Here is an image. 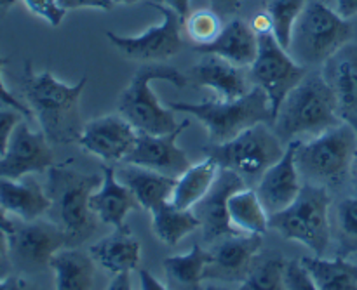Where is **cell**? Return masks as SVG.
Returning <instances> with one entry per match:
<instances>
[{"label":"cell","mask_w":357,"mask_h":290,"mask_svg":"<svg viewBox=\"0 0 357 290\" xmlns=\"http://www.w3.org/2000/svg\"><path fill=\"white\" fill-rule=\"evenodd\" d=\"M87 76L68 86L51 72H33L31 61L24 63L21 90L37 118L42 132L51 145H73L80 141L84 131L80 97L86 89Z\"/></svg>","instance_id":"1"},{"label":"cell","mask_w":357,"mask_h":290,"mask_svg":"<svg viewBox=\"0 0 357 290\" xmlns=\"http://www.w3.org/2000/svg\"><path fill=\"white\" fill-rule=\"evenodd\" d=\"M103 176L86 174L73 167L52 166L47 170L45 193L51 200L47 216L66 236V247H80L96 233V214L89 198L100 188Z\"/></svg>","instance_id":"2"},{"label":"cell","mask_w":357,"mask_h":290,"mask_svg":"<svg viewBox=\"0 0 357 290\" xmlns=\"http://www.w3.org/2000/svg\"><path fill=\"white\" fill-rule=\"evenodd\" d=\"M340 124L337 99L323 72H307L302 82L282 101L271 127L288 145L300 136H319Z\"/></svg>","instance_id":"3"},{"label":"cell","mask_w":357,"mask_h":290,"mask_svg":"<svg viewBox=\"0 0 357 290\" xmlns=\"http://www.w3.org/2000/svg\"><path fill=\"white\" fill-rule=\"evenodd\" d=\"M153 80H164L176 89H185L188 83L187 75L180 73L174 66L164 63H145L136 70L131 82L119 96V115H122L139 132L169 134L176 131L180 124L174 118V111L159 103V97L150 86Z\"/></svg>","instance_id":"4"},{"label":"cell","mask_w":357,"mask_h":290,"mask_svg":"<svg viewBox=\"0 0 357 290\" xmlns=\"http://www.w3.org/2000/svg\"><path fill=\"white\" fill-rule=\"evenodd\" d=\"M352 38V24L319 0H309L293 26L288 52L298 65H324Z\"/></svg>","instance_id":"5"},{"label":"cell","mask_w":357,"mask_h":290,"mask_svg":"<svg viewBox=\"0 0 357 290\" xmlns=\"http://www.w3.org/2000/svg\"><path fill=\"white\" fill-rule=\"evenodd\" d=\"M357 152V132L342 122L310 141H300L296 150V169L307 184L337 188L351 174Z\"/></svg>","instance_id":"6"},{"label":"cell","mask_w":357,"mask_h":290,"mask_svg":"<svg viewBox=\"0 0 357 290\" xmlns=\"http://www.w3.org/2000/svg\"><path fill=\"white\" fill-rule=\"evenodd\" d=\"M173 111L190 113L202 122L211 145H222L237 138L241 132L257 124H272L271 101L264 89H253L243 97L230 101H206V103H169Z\"/></svg>","instance_id":"7"},{"label":"cell","mask_w":357,"mask_h":290,"mask_svg":"<svg viewBox=\"0 0 357 290\" xmlns=\"http://www.w3.org/2000/svg\"><path fill=\"white\" fill-rule=\"evenodd\" d=\"M330 207V190L305 183L289 207L268 216V228L284 240L300 242L323 257L331 242Z\"/></svg>","instance_id":"8"},{"label":"cell","mask_w":357,"mask_h":290,"mask_svg":"<svg viewBox=\"0 0 357 290\" xmlns=\"http://www.w3.org/2000/svg\"><path fill=\"white\" fill-rule=\"evenodd\" d=\"M284 150L286 145L271 125L257 124L222 145L209 143L202 152L208 159L215 160L220 169L234 170L244 183L255 184L284 155Z\"/></svg>","instance_id":"9"},{"label":"cell","mask_w":357,"mask_h":290,"mask_svg":"<svg viewBox=\"0 0 357 290\" xmlns=\"http://www.w3.org/2000/svg\"><path fill=\"white\" fill-rule=\"evenodd\" d=\"M309 70L298 65L289 52L275 40L272 31L258 33V54L250 66V80L265 90L271 101L272 120L282 101L302 82Z\"/></svg>","instance_id":"10"},{"label":"cell","mask_w":357,"mask_h":290,"mask_svg":"<svg viewBox=\"0 0 357 290\" xmlns=\"http://www.w3.org/2000/svg\"><path fill=\"white\" fill-rule=\"evenodd\" d=\"M152 9L160 13L162 21L155 26H150L142 35L124 37L114 31H107V38L121 54L128 59L143 63H162L176 56L183 47L181 42V24L183 19L171 7L159 2H146Z\"/></svg>","instance_id":"11"},{"label":"cell","mask_w":357,"mask_h":290,"mask_svg":"<svg viewBox=\"0 0 357 290\" xmlns=\"http://www.w3.org/2000/svg\"><path fill=\"white\" fill-rule=\"evenodd\" d=\"M66 249V236L49 219L14 223L9 233V261L21 273H42L56 252Z\"/></svg>","instance_id":"12"},{"label":"cell","mask_w":357,"mask_h":290,"mask_svg":"<svg viewBox=\"0 0 357 290\" xmlns=\"http://www.w3.org/2000/svg\"><path fill=\"white\" fill-rule=\"evenodd\" d=\"M244 188H248V184L239 174L229 169H218L208 193L192 207V212L201 223L202 239L206 243L213 245L227 236L241 235L239 229L234 228L230 223L229 200L234 193Z\"/></svg>","instance_id":"13"},{"label":"cell","mask_w":357,"mask_h":290,"mask_svg":"<svg viewBox=\"0 0 357 290\" xmlns=\"http://www.w3.org/2000/svg\"><path fill=\"white\" fill-rule=\"evenodd\" d=\"M264 235H241L227 236L213 243L211 263L206 266L204 278L208 280L227 282V284H243L257 266L260 259Z\"/></svg>","instance_id":"14"},{"label":"cell","mask_w":357,"mask_h":290,"mask_svg":"<svg viewBox=\"0 0 357 290\" xmlns=\"http://www.w3.org/2000/svg\"><path fill=\"white\" fill-rule=\"evenodd\" d=\"M54 166L51 143L42 131H31L24 120L14 129L6 155L0 159V177L21 179L30 174L47 172Z\"/></svg>","instance_id":"15"},{"label":"cell","mask_w":357,"mask_h":290,"mask_svg":"<svg viewBox=\"0 0 357 290\" xmlns=\"http://www.w3.org/2000/svg\"><path fill=\"white\" fill-rule=\"evenodd\" d=\"M188 127H190V120L185 118L180 127L169 134H149V132L138 131L135 146L122 160V163H132V166L157 170L164 176L180 177L192 166L187 153L176 145L178 138Z\"/></svg>","instance_id":"16"},{"label":"cell","mask_w":357,"mask_h":290,"mask_svg":"<svg viewBox=\"0 0 357 290\" xmlns=\"http://www.w3.org/2000/svg\"><path fill=\"white\" fill-rule=\"evenodd\" d=\"M138 131L122 115H105L84 125L79 145L105 162H122L135 146Z\"/></svg>","instance_id":"17"},{"label":"cell","mask_w":357,"mask_h":290,"mask_svg":"<svg viewBox=\"0 0 357 290\" xmlns=\"http://www.w3.org/2000/svg\"><path fill=\"white\" fill-rule=\"evenodd\" d=\"M300 141L302 139L288 143L284 155L260 177L255 186V191L268 216H274L289 207L302 190L300 174L296 169V150Z\"/></svg>","instance_id":"18"},{"label":"cell","mask_w":357,"mask_h":290,"mask_svg":"<svg viewBox=\"0 0 357 290\" xmlns=\"http://www.w3.org/2000/svg\"><path fill=\"white\" fill-rule=\"evenodd\" d=\"M323 76L337 99L338 117L357 132V44L349 42L323 65Z\"/></svg>","instance_id":"19"},{"label":"cell","mask_w":357,"mask_h":290,"mask_svg":"<svg viewBox=\"0 0 357 290\" xmlns=\"http://www.w3.org/2000/svg\"><path fill=\"white\" fill-rule=\"evenodd\" d=\"M187 80L197 89H213L223 101L243 97L253 89L248 86L243 68L215 54H202L188 70Z\"/></svg>","instance_id":"20"},{"label":"cell","mask_w":357,"mask_h":290,"mask_svg":"<svg viewBox=\"0 0 357 290\" xmlns=\"http://www.w3.org/2000/svg\"><path fill=\"white\" fill-rule=\"evenodd\" d=\"M199 54H215L239 68L253 65L258 54V35L250 23L241 17L229 21L218 37L206 45H194Z\"/></svg>","instance_id":"21"},{"label":"cell","mask_w":357,"mask_h":290,"mask_svg":"<svg viewBox=\"0 0 357 290\" xmlns=\"http://www.w3.org/2000/svg\"><path fill=\"white\" fill-rule=\"evenodd\" d=\"M89 205L101 223L114 228L126 225L129 212L142 209L135 193L117 179L115 169L110 166L103 167V181L100 188L91 195Z\"/></svg>","instance_id":"22"},{"label":"cell","mask_w":357,"mask_h":290,"mask_svg":"<svg viewBox=\"0 0 357 290\" xmlns=\"http://www.w3.org/2000/svg\"><path fill=\"white\" fill-rule=\"evenodd\" d=\"M94 263L100 264L110 275L131 273L138 270L142 261V243L135 239L128 225L114 228V233L89 247Z\"/></svg>","instance_id":"23"},{"label":"cell","mask_w":357,"mask_h":290,"mask_svg":"<svg viewBox=\"0 0 357 290\" xmlns=\"http://www.w3.org/2000/svg\"><path fill=\"white\" fill-rule=\"evenodd\" d=\"M0 209L21 221H33L47 214L51 209L45 188L31 177L3 179L0 177Z\"/></svg>","instance_id":"24"},{"label":"cell","mask_w":357,"mask_h":290,"mask_svg":"<svg viewBox=\"0 0 357 290\" xmlns=\"http://www.w3.org/2000/svg\"><path fill=\"white\" fill-rule=\"evenodd\" d=\"M115 176L135 193L145 211H152L155 205L169 202L176 184V177L164 176L157 170L132 166V163H122L119 169H115Z\"/></svg>","instance_id":"25"},{"label":"cell","mask_w":357,"mask_h":290,"mask_svg":"<svg viewBox=\"0 0 357 290\" xmlns=\"http://www.w3.org/2000/svg\"><path fill=\"white\" fill-rule=\"evenodd\" d=\"M54 271L56 290H91L94 282L96 263L89 250L84 252L77 247H66L54 254L51 259Z\"/></svg>","instance_id":"26"},{"label":"cell","mask_w":357,"mask_h":290,"mask_svg":"<svg viewBox=\"0 0 357 290\" xmlns=\"http://www.w3.org/2000/svg\"><path fill=\"white\" fill-rule=\"evenodd\" d=\"M211 250L195 243L183 256L166 257L162 261L166 287L169 290H204V270L211 263Z\"/></svg>","instance_id":"27"},{"label":"cell","mask_w":357,"mask_h":290,"mask_svg":"<svg viewBox=\"0 0 357 290\" xmlns=\"http://www.w3.org/2000/svg\"><path fill=\"white\" fill-rule=\"evenodd\" d=\"M319 290H357V263L347 257H303L300 259Z\"/></svg>","instance_id":"28"},{"label":"cell","mask_w":357,"mask_h":290,"mask_svg":"<svg viewBox=\"0 0 357 290\" xmlns=\"http://www.w3.org/2000/svg\"><path fill=\"white\" fill-rule=\"evenodd\" d=\"M150 212L153 233L166 245H176L181 239L201 228L192 209H178L171 200L155 205Z\"/></svg>","instance_id":"29"},{"label":"cell","mask_w":357,"mask_h":290,"mask_svg":"<svg viewBox=\"0 0 357 290\" xmlns=\"http://www.w3.org/2000/svg\"><path fill=\"white\" fill-rule=\"evenodd\" d=\"M220 167L215 160L206 159L190 166L180 177H176L171 202L178 209H192L211 188Z\"/></svg>","instance_id":"30"},{"label":"cell","mask_w":357,"mask_h":290,"mask_svg":"<svg viewBox=\"0 0 357 290\" xmlns=\"http://www.w3.org/2000/svg\"><path fill=\"white\" fill-rule=\"evenodd\" d=\"M229 216L234 228L241 233L264 235L268 229V214L255 188H244L230 197Z\"/></svg>","instance_id":"31"},{"label":"cell","mask_w":357,"mask_h":290,"mask_svg":"<svg viewBox=\"0 0 357 290\" xmlns=\"http://www.w3.org/2000/svg\"><path fill=\"white\" fill-rule=\"evenodd\" d=\"M331 236L337 239V257L357 254V197H347L335 207Z\"/></svg>","instance_id":"32"},{"label":"cell","mask_w":357,"mask_h":290,"mask_svg":"<svg viewBox=\"0 0 357 290\" xmlns=\"http://www.w3.org/2000/svg\"><path fill=\"white\" fill-rule=\"evenodd\" d=\"M309 0H265V13L271 16L272 35L288 51L293 26Z\"/></svg>","instance_id":"33"},{"label":"cell","mask_w":357,"mask_h":290,"mask_svg":"<svg viewBox=\"0 0 357 290\" xmlns=\"http://www.w3.org/2000/svg\"><path fill=\"white\" fill-rule=\"evenodd\" d=\"M286 263L288 261L281 256L258 259L257 266L237 290H288L284 278Z\"/></svg>","instance_id":"34"},{"label":"cell","mask_w":357,"mask_h":290,"mask_svg":"<svg viewBox=\"0 0 357 290\" xmlns=\"http://www.w3.org/2000/svg\"><path fill=\"white\" fill-rule=\"evenodd\" d=\"M185 23V30L194 45H206L215 40L222 31V16L209 7V9H199L188 14Z\"/></svg>","instance_id":"35"},{"label":"cell","mask_w":357,"mask_h":290,"mask_svg":"<svg viewBox=\"0 0 357 290\" xmlns=\"http://www.w3.org/2000/svg\"><path fill=\"white\" fill-rule=\"evenodd\" d=\"M23 3L31 14L47 21L52 28L59 26L66 14V9H63L59 0H23Z\"/></svg>","instance_id":"36"},{"label":"cell","mask_w":357,"mask_h":290,"mask_svg":"<svg viewBox=\"0 0 357 290\" xmlns=\"http://www.w3.org/2000/svg\"><path fill=\"white\" fill-rule=\"evenodd\" d=\"M286 289L288 290H319L310 278L309 271L300 261H288L284 270Z\"/></svg>","instance_id":"37"},{"label":"cell","mask_w":357,"mask_h":290,"mask_svg":"<svg viewBox=\"0 0 357 290\" xmlns=\"http://www.w3.org/2000/svg\"><path fill=\"white\" fill-rule=\"evenodd\" d=\"M21 120H23V115L20 111L0 103V159L6 155L14 129Z\"/></svg>","instance_id":"38"},{"label":"cell","mask_w":357,"mask_h":290,"mask_svg":"<svg viewBox=\"0 0 357 290\" xmlns=\"http://www.w3.org/2000/svg\"><path fill=\"white\" fill-rule=\"evenodd\" d=\"M7 59L3 58V56H0V103L6 104V106H10L14 108L16 111H20L21 115H23L26 120H30L31 117H33V113H31L30 106H28L26 103H23V101L17 99L16 96H14L13 92H10L9 89L6 87V83H3L2 80V72H3V66H6Z\"/></svg>","instance_id":"39"},{"label":"cell","mask_w":357,"mask_h":290,"mask_svg":"<svg viewBox=\"0 0 357 290\" xmlns=\"http://www.w3.org/2000/svg\"><path fill=\"white\" fill-rule=\"evenodd\" d=\"M63 9H82V7H91V9L110 10L115 6L114 0H59Z\"/></svg>","instance_id":"40"},{"label":"cell","mask_w":357,"mask_h":290,"mask_svg":"<svg viewBox=\"0 0 357 290\" xmlns=\"http://www.w3.org/2000/svg\"><path fill=\"white\" fill-rule=\"evenodd\" d=\"M0 290H44L31 284L23 275H7L0 280Z\"/></svg>","instance_id":"41"},{"label":"cell","mask_w":357,"mask_h":290,"mask_svg":"<svg viewBox=\"0 0 357 290\" xmlns=\"http://www.w3.org/2000/svg\"><path fill=\"white\" fill-rule=\"evenodd\" d=\"M243 0H209V6L220 16H229V14L237 13L241 9Z\"/></svg>","instance_id":"42"},{"label":"cell","mask_w":357,"mask_h":290,"mask_svg":"<svg viewBox=\"0 0 357 290\" xmlns=\"http://www.w3.org/2000/svg\"><path fill=\"white\" fill-rule=\"evenodd\" d=\"M139 277V285H142V290H169L164 284H160L155 277H153L150 271L146 270H139L138 271Z\"/></svg>","instance_id":"43"},{"label":"cell","mask_w":357,"mask_h":290,"mask_svg":"<svg viewBox=\"0 0 357 290\" xmlns=\"http://www.w3.org/2000/svg\"><path fill=\"white\" fill-rule=\"evenodd\" d=\"M155 2L162 3V6L171 7L181 19H187L190 14V0H155Z\"/></svg>","instance_id":"44"},{"label":"cell","mask_w":357,"mask_h":290,"mask_svg":"<svg viewBox=\"0 0 357 290\" xmlns=\"http://www.w3.org/2000/svg\"><path fill=\"white\" fill-rule=\"evenodd\" d=\"M337 13L344 19L357 16V0H337Z\"/></svg>","instance_id":"45"},{"label":"cell","mask_w":357,"mask_h":290,"mask_svg":"<svg viewBox=\"0 0 357 290\" xmlns=\"http://www.w3.org/2000/svg\"><path fill=\"white\" fill-rule=\"evenodd\" d=\"M253 30L258 33H267V31H272V21L271 16L267 13H260L253 17V23H251Z\"/></svg>","instance_id":"46"},{"label":"cell","mask_w":357,"mask_h":290,"mask_svg":"<svg viewBox=\"0 0 357 290\" xmlns=\"http://www.w3.org/2000/svg\"><path fill=\"white\" fill-rule=\"evenodd\" d=\"M105 290H132L131 287V273L115 275Z\"/></svg>","instance_id":"47"},{"label":"cell","mask_w":357,"mask_h":290,"mask_svg":"<svg viewBox=\"0 0 357 290\" xmlns=\"http://www.w3.org/2000/svg\"><path fill=\"white\" fill-rule=\"evenodd\" d=\"M10 263L9 261V235L0 228V264Z\"/></svg>","instance_id":"48"},{"label":"cell","mask_w":357,"mask_h":290,"mask_svg":"<svg viewBox=\"0 0 357 290\" xmlns=\"http://www.w3.org/2000/svg\"><path fill=\"white\" fill-rule=\"evenodd\" d=\"M0 228H2L7 235H9V233H13V229H14V221H10V219L7 218V214L2 211V209H0Z\"/></svg>","instance_id":"49"},{"label":"cell","mask_w":357,"mask_h":290,"mask_svg":"<svg viewBox=\"0 0 357 290\" xmlns=\"http://www.w3.org/2000/svg\"><path fill=\"white\" fill-rule=\"evenodd\" d=\"M349 177H351L352 186H354V188H356V191H357V152H356V155H354V160H352L351 174H349Z\"/></svg>","instance_id":"50"},{"label":"cell","mask_w":357,"mask_h":290,"mask_svg":"<svg viewBox=\"0 0 357 290\" xmlns=\"http://www.w3.org/2000/svg\"><path fill=\"white\" fill-rule=\"evenodd\" d=\"M14 3H16V0H0V16L9 13V9L14 6Z\"/></svg>","instance_id":"51"},{"label":"cell","mask_w":357,"mask_h":290,"mask_svg":"<svg viewBox=\"0 0 357 290\" xmlns=\"http://www.w3.org/2000/svg\"><path fill=\"white\" fill-rule=\"evenodd\" d=\"M138 0H114L115 6H132V3H136Z\"/></svg>","instance_id":"52"},{"label":"cell","mask_w":357,"mask_h":290,"mask_svg":"<svg viewBox=\"0 0 357 290\" xmlns=\"http://www.w3.org/2000/svg\"><path fill=\"white\" fill-rule=\"evenodd\" d=\"M204 290H227V289H223V287H216V285H208V287H206Z\"/></svg>","instance_id":"53"},{"label":"cell","mask_w":357,"mask_h":290,"mask_svg":"<svg viewBox=\"0 0 357 290\" xmlns=\"http://www.w3.org/2000/svg\"><path fill=\"white\" fill-rule=\"evenodd\" d=\"M354 259H356V263H357V254H356V256H354Z\"/></svg>","instance_id":"54"},{"label":"cell","mask_w":357,"mask_h":290,"mask_svg":"<svg viewBox=\"0 0 357 290\" xmlns=\"http://www.w3.org/2000/svg\"><path fill=\"white\" fill-rule=\"evenodd\" d=\"M264 2H265V0H264Z\"/></svg>","instance_id":"55"}]
</instances>
